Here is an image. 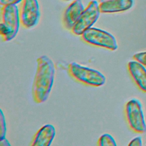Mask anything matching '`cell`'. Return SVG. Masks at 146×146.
<instances>
[{"label":"cell","mask_w":146,"mask_h":146,"mask_svg":"<svg viewBox=\"0 0 146 146\" xmlns=\"http://www.w3.org/2000/svg\"><path fill=\"white\" fill-rule=\"evenodd\" d=\"M36 68L31 88L35 103L44 102L51 91L55 73L54 63L47 55H42L36 60Z\"/></svg>","instance_id":"cell-1"},{"label":"cell","mask_w":146,"mask_h":146,"mask_svg":"<svg viewBox=\"0 0 146 146\" xmlns=\"http://www.w3.org/2000/svg\"><path fill=\"white\" fill-rule=\"evenodd\" d=\"M20 23L19 10L17 5L3 6L1 9L0 34L4 41H10L15 37Z\"/></svg>","instance_id":"cell-2"},{"label":"cell","mask_w":146,"mask_h":146,"mask_svg":"<svg viewBox=\"0 0 146 146\" xmlns=\"http://www.w3.org/2000/svg\"><path fill=\"white\" fill-rule=\"evenodd\" d=\"M68 72L76 81L89 86L100 87L104 84L106 81V76L99 71L76 62L68 64Z\"/></svg>","instance_id":"cell-3"},{"label":"cell","mask_w":146,"mask_h":146,"mask_svg":"<svg viewBox=\"0 0 146 146\" xmlns=\"http://www.w3.org/2000/svg\"><path fill=\"white\" fill-rule=\"evenodd\" d=\"M86 43L92 46L102 47L111 51L117 48V43L115 36L110 33L96 27H90L81 35Z\"/></svg>","instance_id":"cell-4"},{"label":"cell","mask_w":146,"mask_h":146,"mask_svg":"<svg viewBox=\"0 0 146 146\" xmlns=\"http://www.w3.org/2000/svg\"><path fill=\"white\" fill-rule=\"evenodd\" d=\"M125 113L129 127L137 133L146 131V124L140 102L136 99L129 100L125 106Z\"/></svg>","instance_id":"cell-5"},{"label":"cell","mask_w":146,"mask_h":146,"mask_svg":"<svg viewBox=\"0 0 146 146\" xmlns=\"http://www.w3.org/2000/svg\"><path fill=\"white\" fill-rule=\"evenodd\" d=\"M100 14L99 4L96 1H91L71 29L72 33L76 35H82L96 22Z\"/></svg>","instance_id":"cell-6"},{"label":"cell","mask_w":146,"mask_h":146,"mask_svg":"<svg viewBox=\"0 0 146 146\" xmlns=\"http://www.w3.org/2000/svg\"><path fill=\"white\" fill-rule=\"evenodd\" d=\"M19 15L21 24L26 29L35 26L40 18L39 3L37 0H23L21 3Z\"/></svg>","instance_id":"cell-7"},{"label":"cell","mask_w":146,"mask_h":146,"mask_svg":"<svg viewBox=\"0 0 146 146\" xmlns=\"http://www.w3.org/2000/svg\"><path fill=\"white\" fill-rule=\"evenodd\" d=\"M84 10L80 0H75L71 3L63 14V23L65 28L71 30Z\"/></svg>","instance_id":"cell-8"},{"label":"cell","mask_w":146,"mask_h":146,"mask_svg":"<svg viewBox=\"0 0 146 146\" xmlns=\"http://www.w3.org/2000/svg\"><path fill=\"white\" fill-rule=\"evenodd\" d=\"M55 128L52 124H47L42 126L35 134L31 145L48 146L50 145L55 136Z\"/></svg>","instance_id":"cell-9"},{"label":"cell","mask_w":146,"mask_h":146,"mask_svg":"<svg viewBox=\"0 0 146 146\" xmlns=\"http://www.w3.org/2000/svg\"><path fill=\"white\" fill-rule=\"evenodd\" d=\"M128 70L139 88L146 92V68L144 66L135 60H131L128 63Z\"/></svg>","instance_id":"cell-10"},{"label":"cell","mask_w":146,"mask_h":146,"mask_svg":"<svg viewBox=\"0 0 146 146\" xmlns=\"http://www.w3.org/2000/svg\"><path fill=\"white\" fill-rule=\"evenodd\" d=\"M133 5V0H108L100 2L99 7L102 13H113L128 10Z\"/></svg>","instance_id":"cell-11"},{"label":"cell","mask_w":146,"mask_h":146,"mask_svg":"<svg viewBox=\"0 0 146 146\" xmlns=\"http://www.w3.org/2000/svg\"><path fill=\"white\" fill-rule=\"evenodd\" d=\"M98 145L99 146H115L116 143L112 136L108 133H104L99 138Z\"/></svg>","instance_id":"cell-12"},{"label":"cell","mask_w":146,"mask_h":146,"mask_svg":"<svg viewBox=\"0 0 146 146\" xmlns=\"http://www.w3.org/2000/svg\"><path fill=\"white\" fill-rule=\"evenodd\" d=\"M6 123L5 117L2 110H0V140L5 138L6 134Z\"/></svg>","instance_id":"cell-13"},{"label":"cell","mask_w":146,"mask_h":146,"mask_svg":"<svg viewBox=\"0 0 146 146\" xmlns=\"http://www.w3.org/2000/svg\"><path fill=\"white\" fill-rule=\"evenodd\" d=\"M133 58L143 64L144 66H146V51L138 52L133 55Z\"/></svg>","instance_id":"cell-14"},{"label":"cell","mask_w":146,"mask_h":146,"mask_svg":"<svg viewBox=\"0 0 146 146\" xmlns=\"http://www.w3.org/2000/svg\"><path fill=\"white\" fill-rule=\"evenodd\" d=\"M128 145L131 146H141L142 145V139L141 137H136L132 139L129 143L128 144Z\"/></svg>","instance_id":"cell-15"},{"label":"cell","mask_w":146,"mask_h":146,"mask_svg":"<svg viewBox=\"0 0 146 146\" xmlns=\"http://www.w3.org/2000/svg\"><path fill=\"white\" fill-rule=\"evenodd\" d=\"M23 0H0V3L2 6L8 5H16Z\"/></svg>","instance_id":"cell-16"},{"label":"cell","mask_w":146,"mask_h":146,"mask_svg":"<svg viewBox=\"0 0 146 146\" xmlns=\"http://www.w3.org/2000/svg\"><path fill=\"white\" fill-rule=\"evenodd\" d=\"M0 145L1 146H10L11 144L6 138L0 140Z\"/></svg>","instance_id":"cell-17"},{"label":"cell","mask_w":146,"mask_h":146,"mask_svg":"<svg viewBox=\"0 0 146 146\" xmlns=\"http://www.w3.org/2000/svg\"><path fill=\"white\" fill-rule=\"evenodd\" d=\"M106 1H108V0H99V2H102Z\"/></svg>","instance_id":"cell-18"},{"label":"cell","mask_w":146,"mask_h":146,"mask_svg":"<svg viewBox=\"0 0 146 146\" xmlns=\"http://www.w3.org/2000/svg\"><path fill=\"white\" fill-rule=\"evenodd\" d=\"M64 1H70V0H64Z\"/></svg>","instance_id":"cell-19"}]
</instances>
